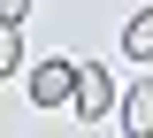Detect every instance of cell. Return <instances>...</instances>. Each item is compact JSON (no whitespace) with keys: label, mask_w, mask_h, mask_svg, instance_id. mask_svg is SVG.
<instances>
[{"label":"cell","mask_w":153,"mask_h":138,"mask_svg":"<svg viewBox=\"0 0 153 138\" xmlns=\"http://www.w3.org/2000/svg\"><path fill=\"white\" fill-rule=\"evenodd\" d=\"M69 107H76L84 123H100V115H115V77L100 69V61H84V69H76V92H69Z\"/></svg>","instance_id":"obj_1"},{"label":"cell","mask_w":153,"mask_h":138,"mask_svg":"<svg viewBox=\"0 0 153 138\" xmlns=\"http://www.w3.org/2000/svg\"><path fill=\"white\" fill-rule=\"evenodd\" d=\"M31 16V0H0V23H23Z\"/></svg>","instance_id":"obj_6"},{"label":"cell","mask_w":153,"mask_h":138,"mask_svg":"<svg viewBox=\"0 0 153 138\" xmlns=\"http://www.w3.org/2000/svg\"><path fill=\"white\" fill-rule=\"evenodd\" d=\"M123 54H130V61H153V8H138V16L123 23Z\"/></svg>","instance_id":"obj_4"},{"label":"cell","mask_w":153,"mask_h":138,"mask_svg":"<svg viewBox=\"0 0 153 138\" xmlns=\"http://www.w3.org/2000/svg\"><path fill=\"white\" fill-rule=\"evenodd\" d=\"M16 61H23V39H16V23H0V77H8Z\"/></svg>","instance_id":"obj_5"},{"label":"cell","mask_w":153,"mask_h":138,"mask_svg":"<svg viewBox=\"0 0 153 138\" xmlns=\"http://www.w3.org/2000/svg\"><path fill=\"white\" fill-rule=\"evenodd\" d=\"M123 123H130V138H153V77H138L123 92Z\"/></svg>","instance_id":"obj_3"},{"label":"cell","mask_w":153,"mask_h":138,"mask_svg":"<svg viewBox=\"0 0 153 138\" xmlns=\"http://www.w3.org/2000/svg\"><path fill=\"white\" fill-rule=\"evenodd\" d=\"M69 92H76V61H38L31 69V100L38 107H69Z\"/></svg>","instance_id":"obj_2"}]
</instances>
